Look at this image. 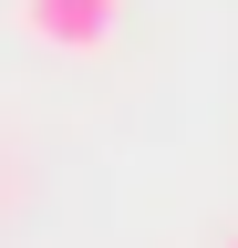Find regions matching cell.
I'll use <instances>...</instances> for the list:
<instances>
[{
  "label": "cell",
  "instance_id": "1",
  "mask_svg": "<svg viewBox=\"0 0 238 248\" xmlns=\"http://www.w3.org/2000/svg\"><path fill=\"white\" fill-rule=\"evenodd\" d=\"M114 21H125V0H21V31L42 52H104Z\"/></svg>",
  "mask_w": 238,
  "mask_h": 248
},
{
  "label": "cell",
  "instance_id": "2",
  "mask_svg": "<svg viewBox=\"0 0 238 248\" xmlns=\"http://www.w3.org/2000/svg\"><path fill=\"white\" fill-rule=\"evenodd\" d=\"M228 248H238V238H228Z\"/></svg>",
  "mask_w": 238,
  "mask_h": 248
}]
</instances>
